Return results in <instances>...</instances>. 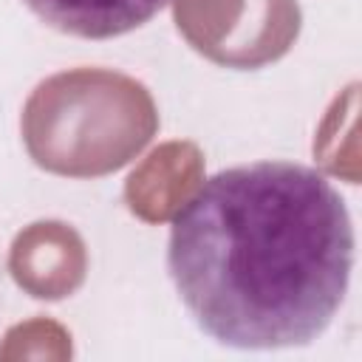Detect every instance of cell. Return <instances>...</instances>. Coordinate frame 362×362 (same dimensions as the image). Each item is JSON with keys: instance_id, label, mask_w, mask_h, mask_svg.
Returning a JSON list of instances; mask_svg holds the SVG:
<instances>
[{"instance_id": "obj_5", "label": "cell", "mask_w": 362, "mask_h": 362, "mask_svg": "<svg viewBox=\"0 0 362 362\" xmlns=\"http://www.w3.org/2000/svg\"><path fill=\"white\" fill-rule=\"evenodd\" d=\"M204 184V153L195 141L173 139L153 147L124 181V204L144 223L173 221Z\"/></svg>"}, {"instance_id": "obj_1", "label": "cell", "mask_w": 362, "mask_h": 362, "mask_svg": "<svg viewBox=\"0 0 362 362\" xmlns=\"http://www.w3.org/2000/svg\"><path fill=\"white\" fill-rule=\"evenodd\" d=\"M167 266L198 328L221 345H308L345 300L354 226L317 170L240 164L204 181L175 215Z\"/></svg>"}, {"instance_id": "obj_7", "label": "cell", "mask_w": 362, "mask_h": 362, "mask_svg": "<svg viewBox=\"0 0 362 362\" xmlns=\"http://www.w3.org/2000/svg\"><path fill=\"white\" fill-rule=\"evenodd\" d=\"M356 113H359V85H348L334 105L328 107L325 119L314 136V158L317 164L345 178L348 184H359V141H356Z\"/></svg>"}, {"instance_id": "obj_2", "label": "cell", "mask_w": 362, "mask_h": 362, "mask_svg": "<svg viewBox=\"0 0 362 362\" xmlns=\"http://www.w3.org/2000/svg\"><path fill=\"white\" fill-rule=\"evenodd\" d=\"M20 130L37 167L65 178H99L130 164L158 133L144 82L113 68H71L25 99Z\"/></svg>"}, {"instance_id": "obj_3", "label": "cell", "mask_w": 362, "mask_h": 362, "mask_svg": "<svg viewBox=\"0 0 362 362\" xmlns=\"http://www.w3.org/2000/svg\"><path fill=\"white\" fill-rule=\"evenodd\" d=\"M173 23L204 59L255 71L291 51L303 11L297 0H173Z\"/></svg>"}, {"instance_id": "obj_8", "label": "cell", "mask_w": 362, "mask_h": 362, "mask_svg": "<svg viewBox=\"0 0 362 362\" xmlns=\"http://www.w3.org/2000/svg\"><path fill=\"white\" fill-rule=\"evenodd\" d=\"M71 334L65 325L48 317H34L17 322L6 331L0 345V359H71Z\"/></svg>"}, {"instance_id": "obj_4", "label": "cell", "mask_w": 362, "mask_h": 362, "mask_svg": "<svg viewBox=\"0 0 362 362\" xmlns=\"http://www.w3.org/2000/svg\"><path fill=\"white\" fill-rule=\"evenodd\" d=\"M8 272L14 283L37 300L71 297L88 274L85 240L62 221H34L11 240Z\"/></svg>"}, {"instance_id": "obj_6", "label": "cell", "mask_w": 362, "mask_h": 362, "mask_svg": "<svg viewBox=\"0 0 362 362\" xmlns=\"http://www.w3.org/2000/svg\"><path fill=\"white\" fill-rule=\"evenodd\" d=\"M45 25L82 37L110 40L144 25L167 0H23Z\"/></svg>"}]
</instances>
